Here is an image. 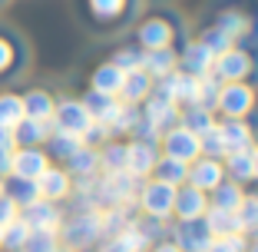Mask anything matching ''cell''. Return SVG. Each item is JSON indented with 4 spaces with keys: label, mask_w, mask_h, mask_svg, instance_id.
Returning <instances> with one entry per match:
<instances>
[{
    "label": "cell",
    "mask_w": 258,
    "mask_h": 252,
    "mask_svg": "<svg viewBox=\"0 0 258 252\" xmlns=\"http://www.w3.org/2000/svg\"><path fill=\"white\" fill-rule=\"evenodd\" d=\"M139 206L152 216V219H166L172 216V206H175V186L162 183V179H152V183L143 186L139 192Z\"/></svg>",
    "instance_id": "cell-1"
},
{
    "label": "cell",
    "mask_w": 258,
    "mask_h": 252,
    "mask_svg": "<svg viewBox=\"0 0 258 252\" xmlns=\"http://www.w3.org/2000/svg\"><path fill=\"white\" fill-rule=\"evenodd\" d=\"M162 146H166L169 160H179V163H196L199 156H202V149H199V136L189 130V126H182V123L172 126V130H166Z\"/></svg>",
    "instance_id": "cell-2"
},
{
    "label": "cell",
    "mask_w": 258,
    "mask_h": 252,
    "mask_svg": "<svg viewBox=\"0 0 258 252\" xmlns=\"http://www.w3.org/2000/svg\"><path fill=\"white\" fill-rule=\"evenodd\" d=\"M93 126V116L86 113V107L83 103H60V107L53 110V130H60V133H73V136H80L83 139V133Z\"/></svg>",
    "instance_id": "cell-3"
},
{
    "label": "cell",
    "mask_w": 258,
    "mask_h": 252,
    "mask_svg": "<svg viewBox=\"0 0 258 252\" xmlns=\"http://www.w3.org/2000/svg\"><path fill=\"white\" fill-rule=\"evenodd\" d=\"M212 73L219 80H225V83H242V77H248L251 73V57L245 54V50H225V54L215 57L212 63Z\"/></svg>",
    "instance_id": "cell-4"
},
{
    "label": "cell",
    "mask_w": 258,
    "mask_h": 252,
    "mask_svg": "<svg viewBox=\"0 0 258 252\" xmlns=\"http://www.w3.org/2000/svg\"><path fill=\"white\" fill-rule=\"evenodd\" d=\"M146 116L156 123V130H159V133H166V130H172V126L182 123L179 103H172L166 93H149V96H146Z\"/></svg>",
    "instance_id": "cell-5"
},
{
    "label": "cell",
    "mask_w": 258,
    "mask_h": 252,
    "mask_svg": "<svg viewBox=\"0 0 258 252\" xmlns=\"http://www.w3.org/2000/svg\"><path fill=\"white\" fill-rule=\"evenodd\" d=\"M212 239H215V236L209 232V226H205L202 219H192V222H182V226H175L172 242L179 245L182 252H209Z\"/></svg>",
    "instance_id": "cell-6"
},
{
    "label": "cell",
    "mask_w": 258,
    "mask_h": 252,
    "mask_svg": "<svg viewBox=\"0 0 258 252\" xmlns=\"http://www.w3.org/2000/svg\"><path fill=\"white\" fill-rule=\"evenodd\" d=\"M251 103H255V93H251L245 83H225L222 93H219V110L225 116H238V120H242V116L251 110Z\"/></svg>",
    "instance_id": "cell-7"
},
{
    "label": "cell",
    "mask_w": 258,
    "mask_h": 252,
    "mask_svg": "<svg viewBox=\"0 0 258 252\" xmlns=\"http://www.w3.org/2000/svg\"><path fill=\"white\" fill-rule=\"evenodd\" d=\"M205 209H209V199H205L202 189H196V186H182V189H175V206H172V213L179 216L182 222L202 219Z\"/></svg>",
    "instance_id": "cell-8"
},
{
    "label": "cell",
    "mask_w": 258,
    "mask_h": 252,
    "mask_svg": "<svg viewBox=\"0 0 258 252\" xmlns=\"http://www.w3.org/2000/svg\"><path fill=\"white\" fill-rule=\"evenodd\" d=\"M156 163H159V153H156L152 143L136 139L133 146H126V173H133L136 179L139 176H149L152 169H156Z\"/></svg>",
    "instance_id": "cell-9"
},
{
    "label": "cell",
    "mask_w": 258,
    "mask_h": 252,
    "mask_svg": "<svg viewBox=\"0 0 258 252\" xmlns=\"http://www.w3.org/2000/svg\"><path fill=\"white\" fill-rule=\"evenodd\" d=\"M179 63H182V73H192V77H209V73H212V63H215V54L202 43V40H196V43H185Z\"/></svg>",
    "instance_id": "cell-10"
},
{
    "label": "cell",
    "mask_w": 258,
    "mask_h": 252,
    "mask_svg": "<svg viewBox=\"0 0 258 252\" xmlns=\"http://www.w3.org/2000/svg\"><path fill=\"white\" fill-rule=\"evenodd\" d=\"M222 176H225V169H222L219 160H212V156H199L196 163L189 166V186H196V189H215V186L222 183Z\"/></svg>",
    "instance_id": "cell-11"
},
{
    "label": "cell",
    "mask_w": 258,
    "mask_h": 252,
    "mask_svg": "<svg viewBox=\"0 0 258 252\" xmlns=\"http://www.w3.org/2000/svg\"><path fill=\"white\" fill-rule=\"evenodd\" d=\"M172 103H196V93H199V77H192V73H169V77H162V90Z\"/></svg>",
    "instance_id": "cell-12"
},
{
    "label": "cell",
    "mask_w": 258,
    "mask_h": 252,
    "mask_svg": "<svg viewBox=\"0 0 258 252\" xmlns=\"http://www.w3.org/2000/svg\"><path fill=\"white\" fill-rule=\"evenodd\" d=\"M99 236H103V222H99L96 213H86V216H80V219H73L67 226V242L76 245V249H83V245L96 242Z\"/></svg>",
    "instance_id": "cell-13"
},
{
    "label": "cell",
    "mask_w": 258,
    "mask_h": 252,
    "mask_svg": "<svg viewBox=\"0 0 258 252\" xmlns=\"http://www.w3.org/2000/svg\"><path fill=\"white\" fill-rule=\"evenodd\" d=\"M139 43L143 50H159V46H169L172 43V23L162 20V17H152L139 27Z\"/></svg>",
    "instance_id": "cell-14"
},
{
    "label": "cell",
    "mask_w": 258,
    "mask_h": 252,
    "mask_svg": "<svg viewBox=\"0 0 258 252\" xmlns=\"http://www.w3.org/2000/svg\"><path fill=\"white\" fill-rule=\"evenodd\" d=\"M83 107H86V113L93 116V123H103V126H113V120H116V113H119V99L116 96H106V93H96L93 90L90 96L83 99Z\"/></svg>",
    "instance_id": "cell-15"
},
{
    "label": "cell",
    "mask_w": 258,
    "mask_h": 252,
    "mask_svg": "<svg viewBox=\"0 0 258 252\" xmlns=\"http://www.w3.org/2000/svg\"><path fill=\"white\" fill-rule=\"evenodd\" d=\"M175 54L172 46H159V50H143V70L149 73V77H169V73H175Z\"/></svg>",
    "instance_id": "cell-16"
},
{
    "label": "cell",
    "mask_w": 258,
    "mask_h": 252,
    "mask_svg": "<svg viewBox=\"0 0 258 252\" xmlns=\"http://www.w3.org/2000/svg\"><path fill=\"white\" fill-rule=\"evenodd\" d=\"M202 222L209 226V232H212V236H232V232H242L238 216L228 213V209H219V206H209V209H205Z\"/></svg>",
    "instance_id": "cell-17"
},
{
    "label": "cell",
    "mask_w": 258,
    "mask_h": 252,
    "mask_svg": "<svg viewBox=\"0 0 258 252\" xmlns=\"http://www.w3.org/2000/svg\"><path fill=\"white\" fill-rule=\"evenodd\" d=\"M146 242H149L146 229H139V226H133V222H129L119 236L109 239V245L103 252H146Z\"/></svg>",
    "instance_id": "cell-18"
},
{
    "label": "cell",
    "mask_w": 258,
    "mask_h": 252,
    "mask_svg": "<svg viewBox=\"0 0 258 252\" xmlns=\"http://www.w3.org/2000/svg\"><path fill=\"white\" fill-rule=\"evenodd\" d=\"M219 133H222V139H225L228 153H232V149H248L251 146V130L238 116H228L225 123H219Z\"/></svg>",
    "instance_id": "cell-19"
},
{
    "label": "cell",
    "mask_w": 258,
    "mask_h": 252,
    "mask_svg": "<svg viewBox=\"0 0 258 252\" xmlns=\"http://www.w3.org/2000/svg\"><path fill=\"white\" fill-rule=\"evenodd\" d=\"M152 93V77L146 73V70H133V73H126V80H122V103H139V99H146Z\"/></svg>",
    "instance_id": "cell-20"
},
{
    "label": "cell",
    "mask_w": 258,
    "mask_h": 252,
    "mask_svg": "<svg viewBox=\"0 0 258 252\" xmlns=\"http://www.w3.org/2000/svg\"><path fill=\"white\" fill-rule=\"evenodd\" d=\"M23 222H27L30 229H50V232H53L56 226H60V213H56L50 203H40V199H37V203H30V206H27Z\"/></svg>",
    "instance_id": "cell-21"
},
{
    "label": "cell",
    "mask_w": 258,
    "mask_h": 252,
    "mask_svg": "<svg viewBox=\"0 0 258 252\" xmlns=\"http://www.w3.org/2000/svg\"><path fill=\"white\" fill-rule=\"evenodd\" d=\"M122 80H126V73H122L116 63H103V67L93 73V90H96V93H106V96H119Z\"/></svg>",
    "instance_id": "cell-22"
},
{
    "label": "cell",
    "mask_w": 258,
    "mask_h": 252,
    "mask_svg": "<svg viewBox=\"0 0 258 252\" xmlns=\"http://www.w3.org/2000/svg\"><path fill=\"white\" fill-rule=\"evenodd\" d=\"M14 176H20V179H37L40 173L46 169V156L37 153V149H20V153L14 156Z\"/></svg>",
    "instance_id": "cell-23"
},
{
    "label": "cell",
    "mask_w": 258,
    "mask_h": 252,
    "mask_svg": "<svg viewBox=\"0 0 258 252\" xmlns=\"http://www.w3.org/2000/svg\"><path fill=\"white\" fill-rule=\"evenodd\" d=\"M215 27H219L225 37L232 40H242L251 33V17L238 14V10H225V14H219V20H215Z\"/></svg>",
    "instance_id": "cell-24"
},
{
    "label": "cell",
    "mask_w": 258,
    "mask_h": 252,
    "mask_svg": "<svg viewBox=\"0 0 258 252\" xmlns=\"http://www.w3.org/2000/svg\"><path fill=\"white\" fill-rule=\"evenodd\" d=\"M37 189H40V196H46V199H60V196H67L70 179L60 169H43V173L37 176Z\"/></svg>",
    "instance_id": "cell-25"
},
{
    "label": "cell",
    "mask_w": 258,
    "mask_h": 252,
    "mask_svg": "<svg viewBox=\"0 0 258 252\" xmlns=\"http://www.w3.org/2000/svg\"><path fill=\"white\" fill-rule=\"evenodd\" d=\"M152 173H156V179H162V183H169V186H175V189H179V186L189 179V163H179V160L162 156V160L156 163V169H152Z\"/></svg>",
    "instance_id": "cell-26"
},
{
    "label": "cell",
    "mask_w": 258,
    "mask_h": 252,
    "mask_svg": "<svg viewBox=\"0 0 258 252\" xmlns=\"http://www.w3.org/2000/svg\"><path fill=\"white\" fill-rule=\"evenodd\" d=\"M225 166H228V176H235L238 183H245V179H255V166H251V146H248V149H232V153H225Z\"/></svg>",
    "instance_id": "cell-27"
},
{
    "label": "cell",
    "mask_w": 258,
    "mask_h": 252,
    "mask_svg": "<svg viewBox=\"0 0 258 252\" xmlns=\"http://www.w3.org/2000/svg\"><path fill=\"white\" fill-rule=\"evenodd\" d=\"M46 133H50V120H30V116H23L14 126V139H20V143H27V146L43 139Z\"/></svg>",
    "instance_id": "cell-28"
},
{
    "label": "cell",
    "mask_w": 258,
    "mask_h": 252,
    "mask_svg": "<svg viewBox=\"0 0 258 252\" xmlns=\"http://www.w3.org/2000/svg\"><path fill=\"white\" fill-rule=\"evenodd\" d=\"M182 126H189L196 136H202L205 130H212V126H215V120H212V113H209V110H202V107H196V103H189V110L182 113Z\"/></svg>",
    "instance_id": "cell-29"
},
{
    "label": "cell",
    "mask_w": 258,
    "mask_h": 252,
    "mask_svg": "<svg viewBox=\"0 0 258 252\" xmlns=\"http://www.w3.org/2000/svg\"><path fill=\"white\" fill-rule=\"evenodd\" d=\"M23 113L30 116V120H50L53 116V99L46 96V93H30V96L23 99Z\"/></svg>",
    "instance_id": "cell-30"
},
{
    "label": "cell",
    "mask_w": 258,
    "mask_h": 252,
    "mask_svg": "<svg viewBox=\"0 0 258 252\" xmlns=\"http://www.w3.org/2000/svg\"><path fill=\"white\" fill-rule=\"evenodd\" d=\"M20 252H56V232L30 229V236H27V242L20 245Z\"/></svg>",
    "instance_id": "cell-31"
},
{
    "label": "cell",
    "mask_w": 258,
    "mask_h": 252,
    "mask_svg": "<svg viewBox=\"0 0 258 252\" xmlns=\"http://www.w3.org/2000/svg\"><path fill=\"white\" fill-rule=\"evenodd\" d=\"M23 116L27 113H23V99L20 96H0V126L14 130Z\"/></svg>",
    "instance_id": "cell-32"
},
{
    "label": "cell",
    "mask_w": 258,
    "mask_h": 252,
    "mask_svg": "<svg viewBox=\"0 0 258 252\" xmlns=\"http://www.w3.org/2000/svg\"><path fill=\"white\" fill-rule=\"evenodd\" d=\"M212 192H215L212 206H219V209H228V213H235V209H238V203H242V189H238L235 183H219Z\"/></svg>",
    "instance_id": "cell-33"
},
{
    "label": "cell",
    "mask_w": 258,
    "mask_h": 252,
    "mask_svg": "<svg viewBox=\"0 0 258 252\" xmlns=\"http://www.w3.org/2000/svg\"><path fill=\"white\" fill-rule=\"evenodd\" d=\"M67 163L76 176H93V169L99 166V156L93 153V149H86V146H80L73 156H67Z\"/></svg>",
    "instance_id": "cell-34"
},
{
    "label": "cell",
    "mask_w": 258,
    "mask_h": 252,
    "mask_svg": "<svg viewBox=\"0 0 258 252\" xmlns=\"http://www.w3.org/2000/svg\"><path fill=\"white\" fill-rule=\"evenodd\" d=\"M199 149H202V156H212V160H219V156H225V139H222L219 133V123H215L212 130H205L202 136H199Z\"/></svg>",
    "instance_id": "cell-35"
},
{
    "label": "cell",
    "mask_w": 258,
    "mask_h": 252,
    "mask_svg": "<svg viewBox=\"0 0 258 252\" xmlns=\"http://www.w3.org/2000/svg\"><path fill=\"white\" fill-rule=\"evenodd\" d=\"M10 199H14V203H23V206L37 203V199H40L37 179H20V176H17L14 183H10Z\"/></svg>",
    "instance_id": "cell-36"
},
{
    "label": "cell",
    "mask_w": 258,
    "mask_h": 252,
    "mask_svg": "<svg viewBox=\"0 0 258 252\" xmlns=\"http://www.w3.org/2000/svg\"><path fill=\"white\" fill-rule=\"evenodd\" d=\"M235 216H238V222H242V232L258 229V196H242Z\"/></svg>",
    "instance_id": "cell-37"
},
{
    "label": "cell",
    "mask_w": 258,
    "mask_h": 252,
    "mask_svg": "<svg viewBox=\"0 0 258 252\" xmlns=\"http://www.w3.org/2000/svg\"><path fill=\"white\" fill-rule=\"evenodd\" d=\"M199 40H202V43L209 46V50H212L215 57H219V54H225V50H232V46H235V40H232V37H225V33H222L219 27H215V23L209 27V30H202V37H199Z\"/></svg>",
    "instance_id": "cell-38"
},
{
    "label": "cell",
    "mask_w": 258,
    "mask_h": 252,
    "mask_svg": "<svg viewBox=\"0 0 258 252\" xmlns=\"http://www.w3.org/2000/svg\"><path fill=\"white\" fill-rule=\"evenodd\" d=\"M27 236H30V226H27L23 219H14V222L4 226V242H7L10 249H20V245L27 242Z\"/></svg>",
    "instance_id": "cell-39"
},
{
    "label": "cell",
    "mask_w": 258,
    "mask_h": 252,
    "mask_svg": "<svg viewBox=\"0 0 258 252\" xmlns=\"http://www.w3.org/2000/svg\"><path fill=\"white\" fill-rule=\"evenodd\" d=\"M245 232H232V236H215L209 252H245Z\"/></svg>",
    "instance_id": "cell-40"
},
{
    "label": "cell",
    "mask_w": 258,
    "mask_h": 252,
    "mask_svg": "<svg viewBox=\"0 0 258 252\" xmlns=\"http://www.w3.org/2000/svg\"><path fill=\"white\" fill-rule=\"evenodd\" d=\"M80 146H83V139L73 136V133H60V130L53 133V153H56V156H63V160H67V156H73Z\"/></svg>",
    "instance_id": "cell-41"
},
{
    "label": "cell",
    "mask_w": 258,
    "mask_h": 252,
    "mask_svg": "<svg viewBox=\"0 0 258 252\" xmlns=\"http://www.w3.org/2000/svg\"><path fill=\"white\" fill-rule=\"evenodd\" d=\"M103 166H106V173L126 169V146H106L103 149Z\"/></svg>",
    "instance_id": "cell-42"
},
{
    "label": "cell",
    "mask_w": 258,
    "mask_h": 252,
    "mask_svg": "<svg viewBox=\"0 0 258 252\" xmlns=\"http://www.w3.org/2000/svg\"><path fill=\"white\" fill-rule=\"evenodd\" d=\"M90 7L96 17H103V20H109V17H119L122 7H126V0H90Z\"/></svg>",
    "instance_id": "cell-43"
},
{
    "label": "cell",
    "mask_w": 258,
    "mask_h": 252,
    "mask_svg": "<svg viewBox=\"0 0 258 252\" xmlns=\"http://www.w3.org/2000/svg\"><path fill=\"white\" fill-rule=\"evenodd\" d=\"M116 67L122 70V73H133V70H143V50H122V54H116Z\"/></svg>",
    "instance_id": "cell-44"
},
{
    "label": "cell",
    "mask_w": 258,
    "mask_h": 252,
    "mask_svg": "<svg viewBox=\"0 0 258 252\" xmlns=\"http://www.w3.org/2000/svg\"><path fill=\"white\" fill-rule=\"evenodd\" d=\"M14 219H17V203L10 196H0V226H7Z\"/></svg>",
    "instance_id": "cell-45"
},
{
    "label": "cell",
    "mask_w": 258,
    "mask_h": 252,
    "mask_svg": "<svg viewBox=\"0 0 258 252\" xmlns=\"http://www.w3.org/2000/svg\"><path fill=\"white\" fill-rule=\"evenodd\" d=\"M14 130H7V126H0V153H10L14 149Z\"/></svg>",
    "instance_id": "cell-46"
},
{
    "label": "cell",
    "mask_w": 258,
    "mask_h": 252,
    "mask_svg": "<svg viewBox=\"0 0 258 252\" xmlns=\"http://www.w3.org/2000/svg\"><path fill=\"white\" fill-rule=\"evenodd\" d=\"M10 57H14V54H10V43H4V40H0V70L10 63Z\"/></svg>",
    "instance_id": "cell-47"
},
{
    "label": "cell",
    "mask_w": 258,
    "mask_h": 252,
    "mask_svg": "<svg viewBox=\"0 0 258 252\" xmlns=\"http://www.w3.org/2000/svg\"><path fill=\"white\" fill-rule=\"evenodd\" d=\"M152 252H182V249H179L175 242H159V245H156Z\"/></svg>",
    "instance_id": "cell-48"
},
{
    "label": "cell",
    "mask_w": 258,
    "mask_h": 252,
    "mask_svg": "<svg viewBox=\"0 0 258 252\" xmlns=\"http://www.w3.org/2000/svg\"><path fill=\"white\" fill-rule=\"evenodd\" d=\"M251 166H255V179H258V149H251Z\"/></svg>",
    "instance_id": "cell-49"
},
{
    "label": "cell",
    "mask_w": 258,
    "mask_h": 252,
    "mask_svg": "<svg viewBox=\"0 0 258 252\" xmlns=\"http://www.w3.org/2000/svg\"><path fill=\"white\" fill-rule=\"evenodd\" d=\"M245 252H258V242H251V249H245Z\"/></svg>",
    "instance_id": "cell-50"
},
{
    "label": "cell",
    "mask_w": 258,
    "mask_h": 252,
    "mask_svg": "<svg viewBox=\"0 0 258 252\" xmlns=\"http://www.w3.org/2000/svg\"><path fill=\"white\" fill-rule=\"evenodd\" d=\"M0 242H4V226H0Z\"/></svg>",
    "instance_id": "cell-51"
}]
</instances>
